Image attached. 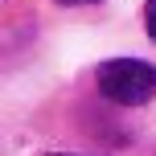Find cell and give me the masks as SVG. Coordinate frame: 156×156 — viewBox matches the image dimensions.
<instances>
[{"instance_id": "cell-1", "label": "cell", "mask_w": 156, "mask_h": 156, "mask_svg": "<svg viewBox=\"0 0 156 156\" xmlns=\"http://www.w3.org/2000/svg\"><path fill=\"white\" fill-rule=\"evenodd\" d=\"M99 90L103 99L119 103V107H144L156 99V66L140 58H111L99 66Z\"/></svg>"}, {"instance_id": "cell-2", "label": "cell", "mask_w": 156, "mask_h": 156, "mask_svg": "<svg viewBox=\"0 0 156 156\" xmlns=\"http://www.w3.org/2000/svg\"><path fill=\"white\" fill-rule=\"evenodd\" d=\"M144 25H148V37L156 41V0H148V4H144Z\"/></svg>"}, {"instance_id": "cell-3", "label": "cell", "mask_w": 156, "mask_h": 156, "mask_svg": "<svg viewBox=\"0 0 156 156\" xmlns=\"http://www.w3.org/2000/svg\"><path fill=\"white\" fill-rule=\"evenodd\" d=\"M58 4H99V0H58Z\"/></svg>"}]
</instances>
